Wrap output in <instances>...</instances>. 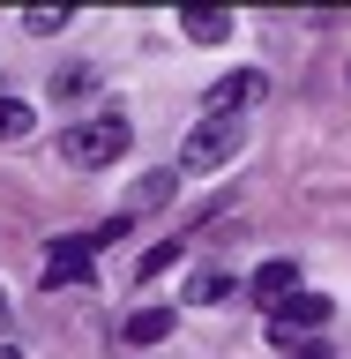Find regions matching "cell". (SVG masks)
<instances>
[{"instance_id": "6da1fadb", "label": "cell", "mask_w": 351, "mask_h": 359, "mask_svg": "<svg viewBox=\"0 0 351 359\" xmlns=\"http://www.w3.org/2000/svg\"><path fill=\"white\" fill-rule=\"evenodd\" d=\"M247 150V120H224V112H209L187 142H179V172H217V165H232V157Z\"/></svg>"}, {"instance_id": "7a4b0ae2", "label": "cell", "mask_w": 351, "mask_h": 359, "mask_svg": "<svg viewBox=\"0 0 351 359\" xmlns=\"http://www.w3.org/2000/svg\"><path fill=\"white\" fill-rule=\"evenodd\" d=\"M120 232H128V217H112V224H97V232H75V240H60L53 255H45V285H90L97 255H105Z\"/></svg>"}, {"instance_id": "3957f363", "label": "cell", "mask_w": 351, "mask_h": 359, "mask_svg": "<svg viewBox=\"0 0 351 359\" xmlns=\"http://www.w3.org/2000/svg\"><path fill=\"white\" fill-rule=\"evenodd\" d=\"M128 142H135L128 120H120V112H97V120H75V128L60 135V157L67 165H112Z\"/></svg>"}, {"instance_id": "277c9868", "label": "cell", "mask_w": 351, "mask_h": 359, "mask_svg": "<svg viewBox=\"0 0 351 359\" xmlns=\"http://www.w3.org/2000/svg\"><path fill=\"white\" fill-rule=\"evenodd\" d=\"M262 75H254V67H232V75H217V83H209V112H224V120H240L247 105H262Z\"/></svg>"}, {"instance_id": "5b68a950", "label": "cell", "mask_w": 351, "mask_h": 359, "mask_svg": "<svg viewBox=\"0 0 351 359\" xmlns=\"http://www.w3.org/2000/svg\"><path fill=\"white\" fill-rule=\"evenodd\" d=\"M247 292H254L269 314H284V307H291V292H299V269H291V262H262L254 277H247Z\"/></svg>"}, {"instance_id": "8992f818", "label": "cell", "mask_w": 351, "mask_h": 359, "mask_svg": "<svg viewBox=\"0 0 351 359\" xmlns=\"http://www.w3.org/2000/svg\"><path fill=\"white\" fill-rule=\"evenodd\" d=\"M179 30H187L195 45H224V38H232V15H224V8H187Z\"/></svg>"}, {"instance_id": "52a82bcc", "label": "cell", "mask_w": 351, "mask_h": 359, "mask_svg": "<svg viewBox=\"0 0 351 359\" xmlns=\"http://www.w3.org/2000/svg\"><path fill=\"white\" fill-rule=\"evenodd\" d=\"M172 337V307H142L128 314V344H165Z\"/></svg>"}, {"instance_id": "ba28073f", "label": "cell", "mask_w": 351, "mask_h": 359, "mask_svg": "<svg viewBox=\"0 0 351 359\" xmlns=\"http://www.w3.org/2000/svg\"><path fill=\"white\" fill-rule=\"evenodd\" d=\"M224 292H240V285H232V269H195V277H187V299H195V307H217Z\"/></svg>"}, {"instance_id": "9c48e42d", "label": "cell", "mask_w": 351, "mask_h": 359, "mask_svg": "<svg viewBox=\"0 0 351 359\" xmlns=\"http://www.w3.org/2000/svg\"><path fill=\"white\" fill-rule=\"evenodd\" d=\"M30 120H38V112L22 105V97H0V142H15V135H30Z\"/></svg>"}, {"instance_id": "30bf717a", "label": "cell", "mask_w": 351, "mask_h": 359, "mask_svg": "<svg viewBox=\"0 0 351 359\" xmlns=\"http://www.w3.org/2000/svg\"><path fill=\"white\" fill-rule=\"evenodd\" d=\"M22 30H30V38H60V30H67V8H30Z\"/></svg>"}, {"instance_id": "8fae6325", "label": "cell", "mask_w": 351, "mask_h": 359, "mask_svg": "<svg viewBox=\"0 0 351 359\" xmlns=\"http://www.w3.org/2000/svg\"><path fill=\"white\" fill-rule=\"evenodd\" d=\"M165 195H172V172L142 180V187H135V195H128V217H135V210H157V202H165Z\"/></svg>"}, {"instance_id": "7c38bea8", "label": "cell", "mask_w": 351, "mask_h": 359, "mask_svg": "<svg viewBox=\"0 0 351 359\" xmlns=\"http://www.w3.org/2000/svg\"><path fill=\"white\" fill-rule=\"evenodd\" d=\"M172 262H179V240H165V247H150V255H142V277H165Z\"/></svg>"}, {"instance_id": "4fadbf2b", "label": "cell", "mask_w": 351, "mask_h": 359, "mask_svg": "<svg viewBox=\"0 0 351 359\" xmlns=\"http://www.w3.org/2000/svg\"><path fill=\"white\" fill-rule=\"evenodd\" d=\"M299 359H336V352H322V344H307V352H299Z\"/></svg>"}, {"instance_id": "5bb4252c", "label": "cell", "mask_w": 351, "mask_h": 359, "mask_svg": "<svg viewBox=\"0 0 351 359\" xmlns=\"http://www.w3.org/2000/svg\"><path fill=\"white\" fill-rule=\"evenodd\" d=\"M0 359H22V352H8V344H0Z\"/></svg>"}, {"instance_id": "9a60e30c", "label": "cell", "mask_w": 351, "mask_h": 359, "mask_svg": "<svg viewBox=\"0 0 351 359\" xmlns=\"http://www.w3.org/2000/svg\"><path fill=\"white\" fill-rule=\"evenodd\" d=\"M0 314H8V299H0Z\"/></svg>"}]
</instances>
